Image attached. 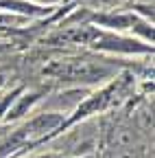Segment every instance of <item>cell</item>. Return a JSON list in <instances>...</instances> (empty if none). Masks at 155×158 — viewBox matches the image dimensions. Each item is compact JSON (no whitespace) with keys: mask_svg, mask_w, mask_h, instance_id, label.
I'll use <instances>...</instances> for the list:
<instances>
[{"mask_svg":"<svg viewBox=\"0 0 155 158\" xmlns=\"http://www.w3.org/2000/svg\"><path fill=\"white\" fill-rule=\"evenodd\" d=\"M35 5H42V7H52V5H59L61 0H31Z\"/></svg>","mask_w":155,"mask_h":158,"instance_id":"9","label":"cell"},{"mask_svg":"<svg viewBox=\"0 0 155 158\" xmlns=\"http://www.w3.org/2000/svg\"><path fill=\"white\" fill-rule=\"evenodd\" d=\"M64 121H66V112L61 110H46L31 116L20 127H15L5 141H0V158H13L24 149H33L59 136Z\"/></svg>","mask_w":155,"mask_h":158,"instance_id":"1","label":"cell"},{"mask_svg":"<svg viewBox=\"0 0 155 158\" xmlns=\"http://www.w3.org/2000/svg\"><path fill=\"white\" fill-rule=\"evenodd\" d=\"M0 11H9V13H17V15L37 20V18L48 15L52 9L35 5V2H31V0H0Z\"/></svg>","mask_w":155,"mask_h":158,"instance_id":"6","label":"cell"},{"mask_svg":"<svg viewBox=\"0 0 155 158\" xmlns=\"http://www.w3.org/2000/svg\"><path fill=\"white\" fill-rule=\"evenodd\" d=\"M122 86H125V84H122V79H116V77H114L111 81H107L103 88H99L96 92H92V94H87L85 99H81V103H79V106H74L72 114L66 116V121H64L59 134H64V130L76 125L79 121H85V118H90L92 114L105 112V110H109L111 106H116V99L120 97Z\"/></svg>","mask_w":155,"mask_h":158,"instance_id":"3","label":"cell"},{"mask_svg":"<svg viewBox=\"0 0 155 158\" xmlns=\"http://www.w3.org/2000/svg\"><path fill=\"white\" fill-rule=\"evenodd\" d=\"M105 158H135L133 147H125V149H107Z\"/></svg>","mask_w":155,"mask_h":158,"instance_id":"8","label":"cell"},{"mask_svg":"<svg viewBox=\"0 0 155 158\" xmlns=\"http://www.w3.org/2000/svg\"><path fill=\"white\" fill-rule=\"evenodd\" d=\"M31 158H61L59 154H40V156H31Z\"/></svg>","mask_w":155,"mask_h":158,"instance_id":"10","label":"cell"},{"mask_svg":"<svg viewBox=\"0 0 155 158\" xmlns=\"http://www.w3.org/2000/svg\"><path fill=\"white\" fill-rule=\"evenodd\" d=\"M81 158H96V156H81Z\"/></svg>","mask_w":155,"mask_h":158,"instance_id":"12","label":"cell"},{"mask_svg":"<svg viewBox=\"0 0 155 158\" xmlns=\"http://www.w3.org/2000/svg\"><path fill=\"white\" fill-rule=\"evenodd\" d=\"M87 46L99 53H107V55H153V44L142 42L140 37L99 29V27H96Z\"/></svg>","mask_w":155,"mask_h":158,"instance_id":"4","label":"cell"},{"mask_svg":"<svg viewBox=\"0 0 155 158\" xmlns=\"http://www.w3.org/2000/svg\"><path fill=\"white\" fill-rule=\"evenodd\" d=\"M5 81H7V79H5V75H0V88L5 86Z\"/></svg>","mask_w":155,"mask_h":158,"instance_id":"11","label":"cell"},{"mask_svg":"<svg viewBox=\"0 0 155 158\" xmlns=\"http://www.w3.org/2000/svg\"><path fill=\"white\" fill-rule=\"evenodd\" d=\"M33 24L31 18L9 13V11H0V29H26Z\"/></svg>","mask_w":155,"mask_h":158,"instance_id":"7","label":"cell"},{"mask_svg":"<svg viewBox=\"0 0 155 158\" xmlns=\"http://www.w3.org/2000/svg\"><path fill=\"white\" fill-rule=\"evenodd\" d=\"M94 27L116 31V33H135V37H140L142 42L153 44V24L146 18H142L135 11H118V13H96L92 15Z\"/></svg>","mask_w":155,"mask_h":158,"instance_id":"5","label":"cell"},{"mask_svg":"<svg viewBox=\"0 0 155 158\" xmlns=\"http://www.w3.org/2000/svg\"><path fill=\"white\" fill-rule=\"evenodd\" d=\"M116 66L101 59L90 57H66L55 59L46 64L42 75L50 77L55 81H61L68 86H94V84H107L116 77Z\"/></svg>","mask_w":155,"mask_h":158,"instance_id":"2","label":"cell"}]
</instances>
